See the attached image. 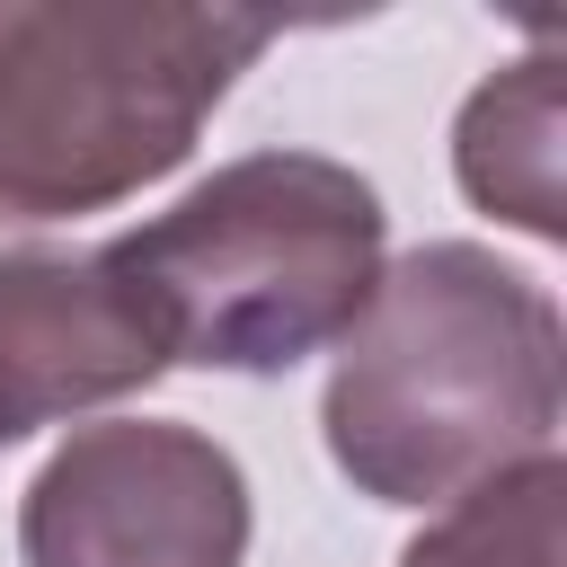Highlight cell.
I'll use <instances>...</instances> for the list:
<instances>
[{
  "label": "cell",
  "mask_w": 567,
  "mask_h": 567,
  "mask_svg": "<svg viewBox=\"0 0 567 567\" xmlns=\"http://www.w3.org/2000/svg\"><path fill=\"white\" fill-rule=\"evenodd\" d=\"M567 337L549 284L478 239H425L381 266L328 363V461L381 505H452L558 452Z\"/></svg>",
  "instance_id": "cell-1"
},
{
  "label": "cell",
  "mask_w": 567,
  "mask_h": 567,
  "mask_svg": "<svg viewBox=\"0 0 567 567\" xmlns=\"http://www.w3.org/2000/svg\"><path fill=\"white\" fill-rule=\"evenodd\" d=\"M106 266L159 363L292 372L363 319L381 284V195L328 151H248L106 239Z\"/></svg>",
  "instance_id": "cell-2"
},
{
  "label": "cell",
  "mask_w": 567,
  "mask_h": 567,
  "mask_svg": "<svg viewBox=\"0 0 567 567\" xmlns=\"http://www.w3.org/2000/svg\"><path fill=\"white\" fill-rule=\"evenodd\" d=\"M266 44L257 9L0 0V230L106 213L168 177Z\"/></svg>",
  "instance_id": "cell-3"
},
{
  "label": "cell",
  "mask_w": 567,
  "mask_h": 567,
  "mask_svg": "<svg viewBox=\"0 0 567 567\" xmlns=\"http://www.w3.org/2000/svg\"><path fill=\"white\" fill-rule=\"evenodd\" d=\"M27 567H239L248 478L177 416L80 425L18 505Z\"/></svg>",
  "instance_id": "cell-4"
},
{
  "label": "cell",
  "mask_w": 567,
  "mask_h": 567,
  "mask_svg": "<svg viewBox=\"0 0 567 567\" xmlns=\"http://www.w3.org/2000/svg\"><path fill=\"white\" fill-rule=\"evenodd\" d=\"M159 372L106 248H0V443L115 408Z\"/></svg>",
  "instance_id": "cell-5"
},
{
  "label": "cell",
  "mask_w": 567,
  "mask_h": 567,
  "mask_svg": "<svg viewBox=\"0 0 567 567\" xmlns=\"http://www.w3.org/2000/svg\"><path fill=\"white\" fill-rule=\"evenodd\" d=\"M558 106H567V62L540 44L505 62L496 80L470 89L452 124V168L461 195L532 239H567V186H558Z\"/></svg>",
  "instance_id": "cell-6"
},
{
  "label": "cell",
  "mask_w": 567,
  "mask_h": 567,
  "mask_svg": "<svg viewBox=\"0 0 567 567\" xmlns=\"http://www.w3.org/2000/svg\"><path fill=\"white\" fill-rule=\"evenodd\" d=\"M567 549V461H523L470 496H452L399 567H558Z\"/></svg>",
  "instance_id": "cell-7"
}]
</instances>
